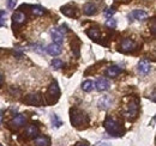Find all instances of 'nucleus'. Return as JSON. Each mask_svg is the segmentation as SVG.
I'll return each instance as SVG.
<instances>
[{"label": "nucleus", "mask_w": 156, "mask_h": 146, "mask_svg": "<svg viewBox=\"0 0 156 146\" xmlns=\"http://www.w3.org/2000/svg\"><path fill=\"white\" fill-rule=\"evenodd\" d=\"M70 120L73 127L78 128V129H85L89 126V116L80 109L77 108H72L70 110Z\"/></svg>", "instance_id": "1"}, {"label": "nucleus", "mask_w": 156, "mask_h": 146, "mask_svg": "<svg viewBox=\"0 0 156 146\" xmlns=\"http://www.w3.org/2000/svg\"><path fill=\"white\" fill-rule=\"evenodd\" d=\"M59 97H60V90H59V86L58 84H57V82H54V83L51 84L48 91L46 93V103L48 106L54 104V103L58 102Z\"/></svg>", "instance_id": "2"}, {"label": "nucleus", "mask_w": 156, "mask_h": 146, "mask_svg": "<svg viewBox=\"0 0 156 146\" xmlns=\"http://www.w3.org/2000/svg\"><path fill=\"white\" fill-rule=\"evenodd\" d=\"M103 125H105L106 130L111 135H114V137H121L122 135V130H121V127H120V123L117 122L115 120L108 117V119H106Z\"/></svg>", "instance_id": "3"}, {"label": "nucleus", "mask_w": 156, "mask_h": 146, "mask_svg": "<svg viewBox=\"0 0 156 146\" xmlns=\"http://www.w3.org/2000/svg\"><path fill=\"white\" fill-rule=\"evenodd\" d=\"M27 123V117L22 114H18L17 116H15L10 122H9V126L12 129H18V128L23 127L24 125Z\"/></svg>", "instance_id": "4"}, {"label": "nucleus", "mask_w": 156, "mask_h": 146, "mask_svg": "<svg viewBox=\"0 0 156 146\" xmlns=\"http://www.w3.org/2000/svg\"><path fill=\"white\" fill-rule=\"evenodd\" d=\"M23 102L28 106H36V107H40L42 104V98L40 95H36V93H31V95H28Z\"/></svg>", "instance_id": "5"}, {"label": "nucleus", "mask_w": 156, "mask_h": 146, "mask_svg": "<svg viewBox=\"0 0 156 146\" xmlns=\"http://www.w3.org/2000/svg\"><path fill=\"white\" fill-rule=\"evenodd\" d=\"M137 114H138V101L136 99L129 104V109L125 113V115L129 120H133V117H136Z\"/></svg>", "instance_id": "6"}, {"label": "nucleus", "mask_w": 156, "mask_h": 146, "mask_svg": "<svg viewBox=\"0 0 156 146\" xmlns=\"http://www.w3.org/2000/svg\"><path fill=\"white\" fill-rule=\"evenodd\" d=\"M121 50L122 52H125V53H130V52H132V50H135L137 48V44L132 41V40H130V38H124L122 40V42H121Z\"/></svg>", "instance_id": "7"}, {"label": "nucleus", "mask_w": 156, "mask_h": 146, "mask_svg": "<svg viewBox=\"0 0 156 146\" xmlns=\"http://www.w3.org/2000/svg\"><path fill=\"white\" fill-rule=\"evenodd\" d=\"M148 17V12L144 10H135L129 15L130 20H143Z\"/></svg>", "instance_id": "8"}, {"label": "nucleus", "mask_w": 156, "mask_h": 146, "mask_svg": "<svg viewBox=\"0 0 156 146\" xmlns=\"http://www.w3.org/2000/svg\"><path fill=\"white\" fill-rule=\"evenodd\" d=\"M94 86L96 88L98 91H107L109 88H111V83L105 79V78H100L96 80V83L94 84Z\"/></svg>", "instance_id": "9"}, {"label": "nucleus", "mask_w": 156, "mask_h": 146, "mask_svg": "<svg viewBox=\"0 0 156 146\" xmlns=\"http://www.w3.org/2000/svg\"><path fill=\"white\" fill-rule=\"evenodd\" d=\"M25 15L22 12V11H17L16 13H13L12 16V23H13V28H17L22 25L24 22H25Z\"/></svg>", "instance_id": "10"}, {"label": "nucleus", "mask_w": 156, "mask_h": 146, "mask_svg": "<svg viewBox=\"0 0 156 146\" xmlns=\"http://www.w3.org/2000/svg\"><path fill=\"white\" fill-rule=\"evenodd\" d=\"M46 49H47V53L49 55H52V56H58L62 52L61 44H58V43H51L49 46H47Z\"/></svg>", "instance_id": "11"}, {"label": "nucleus", "mask_w": 156, "mask_h": 146, "mask_svg": "<svg viewBox=\"0 0 156 146\" xmlns=\"http://www.w3.org/2000/svg\"><path fill=\"white\" fill-rule=\"evenodd\" d=\"M138 71H139L140 74L147 75L148 73L151 71V65H150L147 60H142V61L138 64Z\"/></svg>", "instance_id": "12"}, {"label": "nucleus", "mask_w": 156, "mask_h": 146, "mask_svg": "<svg viewBox=\"0 0 156 146\" xmlns=\"http://www.w3.org/2000/svg\"><path fill=\"white\" fill-rule=\"evenodd\" d=\"M51 36H52V38H53L54 43L61 44V43L64 42V35L59 31V29H57V28L51 29Z\"/></svg>", "instance_id": "13"}, {"label": "nucleus", "mask_w": 156, "mask_h": 146, "mask_svg": "<svg viewBox=\"0 0 156 146\" xmlns=\"http://www.w3.org/2000/svg\"><path fill=\"white\" fill-rule=\"evenodd\" d=\"M83 12H84V15H87V16H94V15H96L98 9H96V6H95L93 2H88V4L84 5Z\"/></svg>", "instance_id": "14"}, {"label": "nucleus", "mask_w": 156, "mask_h": 146, "mask_svg": "<svg viewBox=\"0 0 156 146\" xmlns=\"http://www.w3.org/2000/svg\"><path fill=\"white\" fill-rule=\"evenodd\" d=\"M112 104V98L109 96H105L98 101V108L100 109L106 110L107 108H109V106Z\"/></svg>", "instance_id": "15"}, {"label": "nucleus", "mask_w": 156, "mask_h": 146, "mask_svg": "<svg viewBox=\"0 0 156 146\" xmlns=\"http://www.w3.org/2000/svg\"><path fill=\"white\" fill-rule=\"evenodd\" d=\"M39 128L36 127L35 125H30V126H28L27 129H25V132H24V134L27 135V137H29V138H35L37 134H39Z\"/></svg>", "instance_id": "16"}, {"label": "nucleus", "mask_w": 156, "mask_h": 146, "mask_svg": "<svg viewBox=\"0 0 156 146\" xmlns=\"http://www.w3.org/2000/svg\"><path fill=\"white\" fill-rule=\"evenodd\" d=\"M35 146H51V140L47 137H39L34 141Z\"/></svg>", "instance_id": "17"}, {"label": "nucleus", "mask_w": 156, "mask_h": 146, "mask_svg": "<svg viewBox=\"0 0 156 146\" xmlns=\"http://www.w3.org/2000/svg\"><path fill=\"white\" fill-rule=\"evenodd\" d=\"M120 73H121V68H119L118 66H111V67H108V70L106 71V74H107L108 77H111V78H115Z\"/></svg>", "instance_id": "18"}, {"label": "nucleus", "mask_w": 156, "mask_h": 146, "mask_svg": "<svg viewBox=\"0 0 156 146\" xmlns=\"http://www.w3.org/2000/svg\"><path fill=\"white\" fill-rule=\"evenodd\" d=\"M61 12H62L65 16H67V17H77V15L75 13V10H73V7H72L71 5L62 6V7H61Z\"/></svg>", "instance_id": "19"}, {"label": "nucleus", "mask_w": 156, "mask_h": 146, "mask_svg": "<svg viewBox=\"0 0 156 146\" xmlns=\"http://www.w3.org/2000/svg\"><path fill=\"white\" fill-rule=\"evenodd\" d=\"M87 35L90 37L91 40L98 41V38L101 37V33H100V30L96 29V28H91V29H88L87 30Z\"/></svg>", "instance_id": "20"}, {"label": "nucleus", "mask_w": 156, "mask_h": 146, "mask_svg": "<svg viewBox=\"0 0 156 146\" xmlns=\"http://www.w3.org/2000/svg\"><path fill=\"white\" fill-rule=\"evenodd\" d=\"M94 89V83L91 80H85L83 84H82V90L85 92H90Z\"/></svg>", "instance_id": "21"}, {"label": "nucleus", "mask_w": 156, "mask_h": 146, "mask_svg": "<svg viewBox=\"0 0 156 146\" xmlns=\"http://www.w3.org/2000/svg\"><path fill=\"white\" fill-rule=\"evenodd\" d=\"M31 12L35 16H43L44 15V9H42L41 6H33L31 7Z\"/></svg>", "instance_id": "22"}, {"label": "nucleus", "mask_w": 156, "mask_h": 146, "mask_svg": "<svg viewBox=\"0 0 156 146\" xmlns=\"http://www.w3.org/2000/svg\"><path fill=\"white\" fill-rule=\"evenodd\" d=\"M62 66H64V62H62L60 59H54V60L52 61V67H53V68H55V70L61 68Z\"/></svg>", "instance_id": "23"}, {"label": "nucleus", "mask_w": 156, "mask_h": 146, "mask_svg": "<svg viewBox=\"0 0 156 146\" xmlns=\"http://www.w3.org/2000/svg\"><path fill=\"white\" fill-rule=\"evenodd\" d=\"M106 26H108V28H111V29H114V28L117 26V22H115V19H113L112 17H109V18L106 20Z\"/></svg>", "instance_id": "24"}, {"label": "nucleus", "mask_w": 156, "mask_h": 146, "mask_svg": "<svg viewBox=\"0 0 156 146\" xmlns=\"http://www.w3.org/2000/svg\"><path fill=\"white\" fill-rule=\"evenodd\" d=\"M52 122H53V126H55L57 128L60 127V126L62 125V122H61V121L59 120L58 116H57L55 114H53V115H52Z\"/></svg>", "instance_id": "25"}, {"label": "nucleus", "mask_w": 156, "mask_h": 146, "mask_svg": "<svg viewBox=\"0 0 156 146\" xmlns=\"http://www.w3.org/2000/svg\"><path fill=\"white\" fill-rule=\"evenodd\" d=\"M114 13H115V9H114V7H109V9H107V10L105 11V15H106L108 18L112 17Z\"/></svg>", "instance_id": "26"}, {"label": "nucleus", "mask_w": 156, "mask_h": 146, "mask_svg": "<svg viewBox=\"0 0 156 146\" xmlns=\"http://www.w3.org/2000/svg\"><path fill=\"white\" fill-rule=\"evenodd\" d=\"M16 4H17V0H7V7L10 10L15 9L16 7Z\"/></svg>", "instance_id": "27"}, {"label": "nucleus", "mask_w": 156, "mask_h": 146, "mask_svg": "<svg viewBox=\"0 0 156 146\" xmlns=\"http://www.w3.org/2000/svg\"><path fill=\"white\" fill-rule=\"evenodd\" d=\"M6 17V12L5 11H0V18H4Z\"/></svg>", "instance_id": "28"}, {"label": "nucleus", "mask_w": 156, "mask_h": 146, "mask_svg": "<svg viewBox=\"0 0 156 146\" xmlns=\"http://www.w3.org/2000/svg\"><path fill=\"white\" fill-rule=\"evenodd\" d=\"M96 146H111L108 143H100V144H98Z\"/></svg>", "instance_id": "29"}, {"label": "nucleus", "mask_w": 156, "mask_h": 146, "mask_svg": "<svg viewBox=\"0 0 156 146\" xmlns=\"http://www.w3.org/2000/svg\"><path fill=\"white\" fill-rule=\"evenodd\" d=\"M5 25V22H4V18H0V26H4Z\"/></svg>", "instance_id": "30"}, {"label": "nucleus", "mask_w": 156, "mask_h": 146, "mask_svg": "<svg viewBox=\"0 0 156 146\" xmlns=\"http://www.w3.org/2000/svg\"><path fill=\"white\" fill-rule=\"evenodd\" d=\"M153 35H155V22L153 23Z\"/></svg>", "instance_id": "31"}, {"label": "nucleus", "mask_w": 156, "mask_h": 146, "mask_svg": "<svg viewBox=\"0 0 156 146\" xmlns=\"http://www.w3.org/2000/svg\"><path fill=\"white\" fill-rule=\"evenodd\" d=\"M1 121H2V110H0V125H1Z\"/></svg>", "instance_id": "32"}, {"label": "nucleus", "mask_w": 156, "mask_h": 146, "mask_svg": "<svg viewBox=\"0 0 156 146\" xmlns=\"http://www.w3.org/2000/svg\"><path fill=\"white\" fill-rule=\"evenodd\" d=\"M2 79H4V78H2V74L0 73V85H1V83H2Z\"/></svg>", "instance_id": "33"}, {"label": "nucleus", "mask_w": 156, "mask_h": 146, "mask_svg": "<svg viewBox=\"0 0 156 146\" xmlns=\"http://www.w3.org/2000/svg\"><path fill=\"white\" fill-rule=\"evenodd\" d=\"M78 146H89V145H87V144H79Z\"/></svg>", "instance_id": "34"}, {"label": "nucleus", "mask_w": 156, "mask_h": 146, "mask_svg": "<svg viewBox=\"0 0 156 146\" xmlns=\"http://www.w3.org/2000/svg\"><path fill=\"white\" fill-rule=\"evenodd\" d=\"M117 1H124V2H126V1H130V0H117Z\"/></svg>", "instance_id": "35"}, {"label": "nucleus", "mask_w": 156, "mask_h": 146, "mask_svg": "<svg viewBox=\"0 0 156 146\" xmlns=\"http://www.w3.org/2000/svg\"><path fill=\"white\" fill-rule=\"evenodd\" d=\"M0 146H1V145H0Z\"/></svg>", "instance_id": "36"}]
</instances>
